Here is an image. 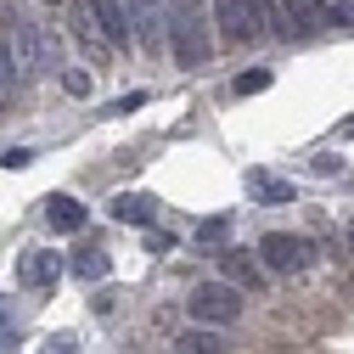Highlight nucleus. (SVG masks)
Listing matches in <instances>:
<instances>
[{
    "instance_id": "nucleus-15",
    "label": "nucleus",
    "mask_w": 354,
    "mask_h": 354,
    "mask_svg": "<svg viewBox=\"0 0 354 354\" xmlns=\"http://www.w3.org/2000/svg\"><path fill=\"white\" fill-rule=\"evenodd\" d=\"M17 91H23V68L12 57V39H0V107H12Z\"/></svg>"
},
{
    "instance_id": "nucleus-17",
    "label": "nucleus",
    "mask_w": 354,
    "mask_h": 354,
    "mask_svg": "<svg viewBox=\"0 0 354 354\" xmlns=\"http://www.w3.org/2000/svg\"><path fill=\"white\" fill-rule=\"evenodd\" d=\"M174 354H225V348H219V337H214L208 326H197V332H186V337H174Z\"/></svg>"
},
{
    "instance_id": "nucleus-5",
    "label": "nucleus",
    "mask_w": 354,
    "mask_h": 354,
    "mask_svg": "<svg viewBox=\"0 0 354 354\" xmlns=\"http://www.w3.org/2000/svg\"><path fill=\"white\" fill-rule=\"evenodd\" d=\"M129 34H136L141 51H158L169 39V17H163L158 0H129Z\"/></svg>"
},
{
    "instance_id": "nucleus-25",
    "label": "nucleus",
    "mask_w": 354,
    "mask_h": 354,
    "mask_svg": "<svg viewBox=\"0 0 354 354\" xmlns=\"http://www.w3.org/2000/svg\"><path fill=\"white\" fill-rule=\"evenodd\" d=\"M348 248H354V225H348Z\"/></svg>"
},
{
    "instance_id": "nucleus-24",
    "label": "nucleus",
    "mask_w": 354,
    "mask_h": 354,
    "mask_svg": "<svg viewBox=\"0 0 354 354\" xmlns=\"http://www.w3.org/2000/svg\"><path fill=\"white\" fill-rule=\"evenodd\" d=\"M169 248H174L169 231H147V253H169Z\"/></svg>"
},
{
    "instance_id": "nucleus-7",
    "label": "nucleus",
    "mask_w": 354,
    "mask_h": 354,
    "mask_svg": "<svg viewBox=\"0 0 354 354\" xmlns=\"http://www.w3.org/2000/svg\"><path fill=\"white\" fill-rule=\"evenodd\" d=\"M62 270H68V259H62V253H46V248L17 259V281H23V287H34V292H39V287H51Z\"/></svg>"
},
{
    "instance_id": "nucleus-26",
    "label": "nucleus",
    "mask_w": 354,
    "mask_h": 354,
    "mask_svg": "<svg viewBox=\"0 0 354 354\" xmlns=\"http://www.w3.org/2000/svg\"><path fill=\"white\" fill-rule=\"evenodd\" d=\"M46 6H57V0H46Z\"/></svg>"
},
{
    "instance_id": "nucleus-6",
    "label": "nucleus",
    "mask_w": 354,
    "mask_h": 354,
    "mask_svg": "<svg viewBox=\"0 0 354 354\" xmlns=\"http://www.w3.org/2000/svg\"><path fill=\"white\" fill-rule=\"evenodd\" d=\"M91 12H96V28L113 51L136 46V34H129V0H91Z\"/></svg>"
},
{
    "instance_id": "nucleus-14",
    "label": "nucleus",
    "mask_w": 354,
    "mask_h": 354,
    "mask_svg": "<svg viewBox=\"0 0 354 354\" xmlns=\"http://www.w3.org/2000/svg\"><path fill=\"white\" fill-rule=\"evenodd\" d=\"M253 17H259V34H270V39H292V17L287 6H276V0H248Z\"/></svg>"
},
{
    "instance_id": "nucleus-8",
    "label": "nucleus",
    "mask_w": 354,
    "mask_h": 354,
    "mask_svg": "<svg viewBox=\"0 0 354 354\" xmlns=\"http://www.w3.org/2000/svg\"><path fill=\"white\" fill-rule=\"evenodd\" d=\"M214 23H219L225 39H253L259 34V17H253L248 0H214Z\"/></svg>"
},
{
    "instance_id": "nucleus-2",
    "label": "nucleus",
    "mask_w": 354,
    "mask_h": 354,
    "mask_svg": "<svg viewBox=\"0 0 354 354\" xmlns=\"http://www.w3.org/2000/svg\"><path fill=\"white\" fill-rule=\"evenodd\" d=\"M186 309H192L197 326H231V321L242 315V287H231V281H203V287H192Z\"/></svg>"
},
{
    "instance_id": "nucleus-16",
    "label": "nucleus",
    "mask_w": 354,
    "mask_h": 354,
    "mask_svg": "<svg viewBox=\"0 0 354 354\" xmlns=\"http://www.w3.org/2000/svg\"><path fill=\"white\" fill-rule=\"evenodd\" d=\"M68 270H73L79 281H102V276H107V253H102L96 242H84V248L68 259Z\"/></svg>"
},
{
    "instance_id": "nucleus-1",
    "label": "nucleus",
    "mask_w": 354,
    "mask_h": 354,
    "mask_svg": "<svg viewBox=\"0 0 354 354\" xmlns=\"http://www.w3.org/2000/svg\"><path fill=\"white\" fill-rule=\"evenodd\" d=\"M169 46H174V62H180V68H203L214 57L208 34H203L197 0H174V6H169Z\"/></svg>"
},
{
    "instance_id": "nucleus-18",
    "label": "nucleus",
    "mask_w": 354,
    "mask_h": 354,
    "mask_svg": "<svg viewBox=\"0 0 354 354\" xmlns=\"http://www.w3.org/2000/svg\"><path fill=\"white\" fill-rule=\"evenodd\" d=\"M270 79H276L270 68H248V73L236 79V96H259V91H270Z\"/></svg>"
},
{
    "instance_id": "nucleus-23",
    "label": "nucleus",
    "mask_w": 354,
    "mask_h": 354,
    "mask_svg": "<svg viewBox=\"0 0 354 354\" xmlns=\"http://www.w3.org/2000/svg\"><path fill=\"white\" fill-rule=\"evenodd\" d=\"M332 28H354V6H348V0H337V6H332Z\"/></svg>"
},
{
    "instance_id": "nucleus-11",
    "label": "nucleus",
    "mask_w": 354,
    "mask_h": 354,
    "mask_svg": "<svg viewBox=\"0 0 354 354\" xmlns=\"http://www.w3.org/2000/svg\"><path fill=\"white\" fill-rule=\"evenodd\" d=\"M46 219H51L57 231H84V219H91V214H84V203H79V197L51 192V197H46Z\"/></svg>"
},
{
    "instance_id": "nucleus-10",
    "label": "nucleus",
    "mask_w": 354,
    "mask_h": 354,
    "mask_svg": "<svg viewBox=\"0 0 354 354\" xmlns=\"http://www.w3.org/2000/svg\"><path fill=\"white\" fill-rule=\"evenodd\" d=\"M248 197L264 203V208H281V203H292V180H276V174H264V169H248Z\"/></svg>"
},
{
    "instance_id": "nucleus-13",
    "label": "nucleus",
    "mask_w": 354,
    "mask_h": 354,
    "mask_svg": "<svg viewBox=\"0 0 354 354\" xmlns=\"http://www.w3.org/2000/svg\"><path fill=\"white\" fill-rule=\"evenodd\" d=\"M113 219H124V225H152V219H158V197L124 192V197H113Z\"/></svg>"
},
{
    "instance_id": "nucleus-12",
    "label": "nucleus",
    "mask_w": 354,
    "mask_h": 354,
    "mask_svg": "<svg viewBox=\"0 0 354 354\" xmlns=\"http://www.w3.org/2000/svg\"><path fill=\"white\" fill-rule=\"evenodd\" d=\"M219 259H225V276H231V287H248V292H259V287H264V270H259V259H253V253L225 248Z\"/></svg>"
},
{
    "instance_id": "nucleus-22",
    "label": "nucleus",
    "mask_w": 354,
    "mask_h": 354,
    "mask_svg": "<svg viewBox=\"0 0 354 354\" xmlns=\"http://www.w3.org/2000/svg\"><path fill=\"white\" fill-rule=\"evenodd\" d=\"M12 343H17V326H12V309L0 304V348H12Z\"/></svg>"
},
{
    "instance_id": "nucleus-21",
    "label": "nucleus",
    "mask_w": 354,
    "mask_h": 354,
    "mask_svg": "<svg viewBox=\"0 0 354 354\" xmlns=\"http://www.w3.org/2000/svg\"><path fill=\"white\" fill-rule=\"evenodd\" d=\"M62 84H68L73 96H84V91H91V73H84V68H68V73H62Z\"/></svg>"
},
{
    "instance_id": "nucleus-20",
    "label": "nucleus",
    "mask_w": 354,
    "mask_h": 354,
    "mask_svg": "<svg viewBox=\"0 0 354 354\" xmlns=\"http://www.w3.org/2000/svg\"><path fill=\"white\" fill-rule=\"evenodd\" d=\"M46 354H79V337L73 332H57V337H46Z\"/></svg>"
},
{
    "instance_id": "nucleus-4",
    "label": "nucleus",
    "mask_w": 354,
    "mask_h": 354,
    "mask_svg": "<svg viewBox=\"0 0 354 354\" xmlns=\"http://www.w3.org/2000/svg\"><path fill=\"white\" fill-rule=\"evenodd\" d=\"M259 259H264V270H276V276H298V270H309V259H315V242L292 236V231H270L259 242Z\"/></svg>"
},
{
    "instance_id": "nucleus-3",
    "label": "nucleus",
    "mask_w": 354,
    "mask_h": 354,
    "mask_svg": "<svg viewBox=\"0 0 354 354\" xmlns=\"http://www.w3.org/2000/svg\"><path fill=\"white\" fill-rule=\"evenodd\" d=\"M6 39H12V57H17L23 79H28V73H46V68L57 62V39H51V28H46V23H34V17L12 23Z\"/></svg>"
},
{
    "instance_id": "nucleus-9",
    "label": "nucleus",
    "mask_w": 354,
    "mask_h": 354,
    "mask_svg": "<svg viewBox=\"0 0 354 354\" xmlns=\"http://www.w3.org/2000/svg\"><path fill=\"white\" fill-rule=\"evenodd\" d=\"M287 17H292V34H326L332 28V6L326 0H281Z\"/></svg>"
},
{
    "instance_id": "nucleus-19",
    "label": "nucleus",
    "mask_w": 354,
    "mask_h": 354,
    "mask_svg": "<svg viewBox=\"0 0 354 354\" xmlns=\"http://www.w3.org/2000/svg\"><path fill=\"white\" fill-rule=\"evenodd\" d=\"M225 236H231L225 219H208V225H197V242H203V248H225Z\"/></svg>"
}]
</instances>
